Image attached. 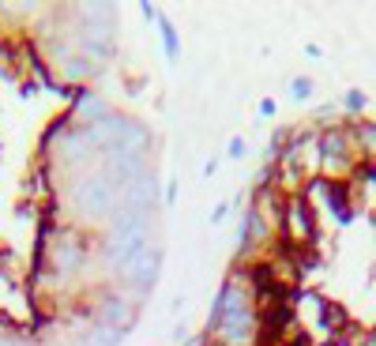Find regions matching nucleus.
I'll return each mask as SVG.
<instances>
[{
  "instance_id": "obj_1",
  "label": "nucleus",
  "mask_w": 376,
  "mask_h": 346,
  "mask_svg": "<svg viewBox=\"0 0 376 346\" xmlns=\"http://www.w3.org/2000/svg\"><path fill=\"white\" fill-rule=\"evenodd\" d=\"M278 241L290 245V248H305V252H313L320 245V222H316V211L305 196L286 199L282 222H278Z\"/></svg>"
},
{
  "instance_id": "obj_2",
  "label": "nucleus",
  "mask_w": 376,
  "mask_h": 346,
  "mask_svg": "<svg viewBox=\"0 0 376 346\" xmlns=\"http://www.w3.org/2000/svg\"><path fill=\"white\" fill-rule=\"evenodd\" d=\"M87 305H90L94 320H102V324H110L117 331H125V335L140 324V316H143V305H136L128 294H120V290L110 286V283L98 286V290H90Z\"/></svg>"
},
{
  "instance_id": "obj_3",
  "label": "nucleus",
  "mask_w": 376,
  "mask_h": 346,
  "mask_svg": "<svg viewBox=\"0 0 376 346\" xmlns=\"http://www.w3.org/2000/svg\"><path fill=\"white\" fill-rule=\"evenodd\" d=\"M162 260H166V248H162V241H155V245L147 248L143 256L125 271V278L117 283V290H120V294H128L136 305H147L151 290L158 286V275H162Z\"/></svg>"
},
{
  "instance_id": "obj_4",
  "label": "nucleus",
  "mask_w": 376,
  "mask_h": 346,
  "mask_svg": "<svg viewBox=\"0 0 376 346\" xmlns=\"http://www.w3.org/2000/svg\"><path fill=\"white\" fill-rule=\"evenodd\" d=\"M68 113H72V121L75 125H98L105 121V117L113 113V105L102 98V90H94V87H75L72 90V102H68Z\"/></svg>"
},
{
  "instance_id": "obj_5",
  "label": "nucleus",
  "mask_w": 376,
  "mask_h": 346,
  "mask_svg": "<svg viewBox=\"0 0 376 346\" xmlns=\"http://www.w3.org/2000/svg\"><path fill=\"white\" fill-rule=\"evenodd\" d=\"M320 154L331 158V162H361L350 132H346V121H335L328 128H320Z\"/></svg>"
},
{
  "instance_id": "obj_6",
  "label": "nucleus",
  "mask_w": 376,
  "mask_h": 346,
  "mask_svg": "<svg viewBox=\"0 0 376 346\" xmlns=\"http://www.w3.org/2000/svg\"><path fill=\"white\" fill-rule=\"evenodd\" d=\"M346 132H350L354 147L361 154V162H376V121H369V117H346Z\"/></svg>"
},
{
  "instance_id": "obj_7",
  "label": "nucleus",
  "mask_w": 376,
  "mask_h": 346,
  "mask_svg": "<svg viewBox=\"0 0 376 346\" xmlns=\"http://www.w3.org/2000/svg\"><path fill=\"white\" fill-rule=\"evenodd\" d=\"M128 335L125 331H117L110 324H102V320H90L79 327V335H75V346H120Z\"/></svg>"
},
{
  "instance_id": "obj_8",
  "label": "nucleus",
  "mask_w": 376,
  "mask_h": 346,
  "mask_svg": "<svg viewBox=\"0 0 376 346\" xmlns=\"http://www.w3.org/2000/svg\"><path fill=\"white\" fill-rule=\"evenodd\" d=\"M102 72H105V68H98L94 61H87L83 53H75V57L64 64V68H57V75L64 79V83H72V87H90Z\"/></svg>"
},
{
  "instance_id": "obj_9",
  "label": "nucleus",
  "mask_w": 376,
  "mask_h": 346,
  "mask_svg": "<svg viewBox=\"0 0 376 346\" xmlns=\"http://www.w3.org/2000/svg\"><path fill=\"white\" fill-rule=\"evenodd\" d=\"M350 184L357 192V204H369L376 211V162H357L350 173Z\"/></svg>"
},
{
  "instance_id": "obj_10",
  "label": "nucleus",
  "mask_w": 376,
  "mask_h": 346,
  "mask_svg": "<svg viewBox=\"0 0 376 346\" xmlns=\"http://www.w3.org/2000/svg\"><path fill=\"white\" fill-rule=\"evenodd\" d=\"M158 34H162V49H166V61H177L181 57V34H177V26H173L169 16H158Z\"/></svg>"
},
{
  "instance_id": "obj_11",
  "label": "nucleus",
  "mask_w": 376,
  "mask_h": 346,
  "mask_svg": "<svg viewBox=\"0 0 376 346\" xmlns=\"http://www.w3.org/2000/svg\"><path fill=\"white\" fill-rule=\"evenodd\" d=\"M343 105H346V113H350V121H354V117H361V113H365L369 98H365V90L350 87V90H346V95H343Z\"/></svg>"
},
{
  "instance_id": "obj_12",
  "label": "nucleus",
  "mask_w": 376,
  "mask_h": 346,
  "mask_svg": "<svg viewBox=\"0 0 376 346\" xmlns=\"http://www.w3.org/2000/svg\"><path fill=\"white\" fill-rule=\"evenodd\" d=\"M313 90H316L313 79H308V75H298V79L290 83V98H293V102H308V98H313Z\"/></svg>"
},
{
  "instance_id": "obj_13",
  "label": "nucleus",
  "mask_w": 376,
  "mask_h": 346,
  "mask_svg": "<svg viewBox=\"0 0 376 346\" xmlns=\"http://www.w3.org/2000/svg\"><path fill=\"white\" fill-rule=\"evenodd\" d=\"M245 154H249V143L241 140V136H234V140H230V147H226V158H234V162H241Z\"/></svg>"
},
{
  "instance_id": "obj_14",
  "label": "nucleus",
  "mask_w": 376,
  "mask_h": 346,
  "mask_svg": "<svg viewBox=\"0 0 376 346\" xmlns=\"http://www.w3.org/2000/svg\"><path fill=\"white\" fill-rule=\"evenodd\" d=\"M38 90H42V87H38V83H34V79H19V98H23V102H31V98H38Z\"/></svg>"
},
{
  "instance_id": "obj_15",
  "label": "nucleus",
  "mask_w": 376,
  "mask_h": 346,
  "mask_svg": "<svg viewBox=\"0 0 376 346\" xmlns=\"http://www.w3.org/2000/svg\"><path fill=\"white\" fill-rule=\"evenodd\" d=\"M140 16H143L147 23H158V16H162V8H158V4H147V0H143V4H140Z\"/></svg>"
},
{
  "instance_id": "obj_16",
  "label": "nucleus",
  "mask_w": 376,
  "mask_h": 346,
  "mask_svg": "<svg viewBox=\"0 0 376 346\" xmlns=\"http://www.w3.org/2000/svg\"><path fill=\"white\" fill-rule=\"evenodd\" d=\"M275 113H278V102H275V98H260V117H267V121H271Z\"/></svg>"
},
{
  "instance_id": "obj_17",
  "label": "nucleus",
  "mask_w": 376,
  "mask_h": 346,
  "mask_svg": "<svg viewBox=\"0 0 376 346\" xmlns=\"http://www.w3.org/2000/svg\"><path fill=\"white\" fill-rule=\"evenodd\" d=\"M226 215H230V204H219V207L211 211V226H219V222H222Z\"/></svg>"
},
{
  "instance_id": "obj_18",
  "label": "nucleus",
  "mask_w": 376,
  "mask_h": 346,
  "mask_svg": "<svg viewBox=\"0 0 376 346\" xmlns=\"http://www.w3.org/2000/svg\"><path fill=\"white\" fill-rule=\"evenodd\" d=\"M173 199H177V181H169L166 189H162V207H166V204H173Z\"/></svg>"
},
{
  "instance_id": "obj_19",
  "label": "nucleus",
  "mask_w": 376,
  "mask_h": 346,
  "mask_svg": "<svg viewBox=\"0 0 376 346\" xmlns=\"http://www.w3.org/2000/svg\"><path fill=\"white\" fill-rule=\"evenodd\" d=\"M305 57H313V61H320V57H324V49H320L316 42H308V46H305Z\"/></svg>"
},
{
  "instance_id": "obj_20",
  "label": "nucleus",
  "mask_w": 376,
  "mask_h": 346,
  "mask_svg": "<svg viewBox=\"0 0 376 346\" xmlns=\"http://www.w3.org/2000/svg\"><path fill=\"white\" fill-rule=\"evenodd\" d=\"M214 169H219V158H207V166H204V173H207V177H214Z\"/></svg>"
}]
</instances>
